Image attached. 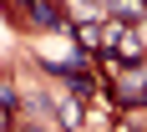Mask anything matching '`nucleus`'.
I'll use <instances>...</instances> for the list:
<instances>
[{"label":"nucleus","instance_id":"nucleus-1","mask_svg":"<svg viewBox=\"0 0 147 132\" xmlns=\"http://www.w3.org/2000/svg\"><path fill=\"white\" fill-rule=\"evenodd\" d=\"M112 97H117L122 107H147V66H132V71L112 87Z\"/></svg>","mask_w":147,"mask_h":132},{"label":"nucleus","instance_id":"nucleus-2","mask_svg":"<svg viewBox=\"0 0 147 132\" xmlns=\"http://www.w3.org/2000/svg\"><path fill=\"white\" fill-rule=\"evenodd\" d=\"M30 26H41V30H61L66 26V5L61 0H30Z\"/></svg>","mask_w":147,"mask_h":132},{"label":"nucleus","instance_id":"nucleus-3","mask_svg":"<svg viewBox=\"0 0 147 132\" xmlns=\"http://www.w3.org/2000/svg\"><path fill=\"white\" fill-rule=\"evenodd\" d=\"M76 41H81V51H107V26H96V20H86V26H76Z\"/></svg>","mask_w":147,"mask_h":132}]
</instances>
